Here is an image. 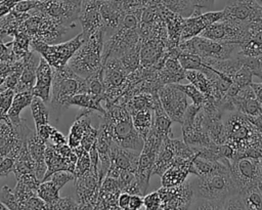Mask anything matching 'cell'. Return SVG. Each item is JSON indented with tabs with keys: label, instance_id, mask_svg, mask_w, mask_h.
Wrapping results in <instances>:
<instances>
[{
	"label": "cell",
	"instance_id": "8",
	"mask_svg": "<svg viewBox=\"0 0 262 210\" xmlns=\"http://www.w3.org/2000/svg\"><path fill=\"white\" fill-rule=\"evenodd\" d=\"M230 173L239 194L258 187L260 178V158L242 157L231 162Z\"/></svg>",
	"mask_w": 262,
	"mask_h": 210
},
{
	"label": "cell",
	"instance_id": "1",
	"mask_svg": "<svg viewBox=\"0 0 262 210\" xmlns=\"http://www.w3.org/2000/svg\"><path fill=\"white\" fill-rule=\"evenodd\" d=\"M108 123L113 140L119 145L140 152L144 140L133 126L132 118L124 104L106 103L103 115Z\"/></svg>",
	"mask_w": 262,
	"mask_h": 210
},
{
	"label": "cell",
	"instance_id": "36",
	"mask_svg": "<svg viewBox=\"0 0 262 210\" xmlns=\"http://www.w3.org/2000/svg\"><path fill=\"white\" fill-rule=\"evenodd\" d=\"M177 59L184 70H199L201 71L204 67V61L201 56L193 53H187L180 51Z\"/></svg>",
	"mask_w": 262,
	"mask_h": 210
},
{
	"label": "cell",
	"instance_id": "34",
	"mask_svg": "<svg viewBox=\"0 0 262 210\" xmlns=\"http://www.w3.org/2000/svg\"><path fill=\"white\" fill-rule=\"evenodd\" d=\"M139 51H140V41L134 47L129 49L127 52H125L121 57H119L124 68L128 72V74L133 73L139 68V64H140Z\"/></svg>",
	"mask_w": 262,
	"mask_h": 210
},
{
	"label": "cell",
	"instance_id": "50",
	"mask_svg": "<svg viewBox=\"0 0 262 210\" xmlns=\"http://www.w3.org/2000/svg\"><path fill=\"white\" fill-rule=\"evenodd\" d=\"M53 128H54V127H53V126H50L49 123H48V124H44V125H41V126H39V127L36 128V133H37L42 139L48 141L49 136H50V134H51Z\"/></svg>",
	"mask_w": 262,
	"mask_h": 210
},
{
	"label": "cell",
	"instance_id": "33",
	"mask_svg": "<svg viewBox=\"0 0 262 210\" xmlns=\"http://www.w3.org/2000/svg\"><path fill=\"white\" fill-rule=\"evenodd\" d=\"M30 107L36 128L49 123V113L44 100H42L40 97L34 96Z\"/></svg>",
	"mask_w": 262,
	"mask_h": 210
},
{
	"label": "cell",
	"instance_id": "6",
	"mask_svg": "<svg viewBox=\"0 0 262 210\" xmlns=\"http://www.w3.org/2000/svg\"><path fill=\"white\" fill-rule=\"evenodd\" d=\"M84 40L82 33L63 43L47 44L40 40H31V49L40 54L53 69H60L68 65Z\"/></svg>",
	"mask_w": 262,
	"mask_h": 210
},
{
	"label": "cell",
	"instance_id": "22",
	"mask_svg": "<svg viewBox=\"0 0 262 210\" xmlns=\"http://www.w3.org/2000/svg\"><path fill=\"white\" fill-rule=\"evenodd\" d=\"M99 11L105 31H115L126 12L121 0H101Z\"/></svg>",
	"mask_w": 262,
	"mask_h": 210
},
{
	"label": "cell",
	"instance_id": "42",
	"mask_svg": "<svg viewBox=\"0 0 262 210\" xmlns=\"http://www.w3.org/2000/svg\"><path fill=\"white\" fill-rule=\"evenodd\" d=\"M223 209H242L246 210L245 206V201H244V196L239 193L233 194L229 196L224 202H223Z\"/></svg>",
	"mask_w": 262,
	"mask_h": 210
},
{
	"label": "cell",
	"instance_id": "46",
	"mask_svg": "<svg viewBox=\"0 0 262 210\" xmlns=\"http://www.w3.org/2000/svg\"><path fill=\"white\" fill-rule=\"evenodd\" d=\"M55 209H58V210H64V209H68V210H77V209H80L79 208V204L77 203L76 200H74L73 198L71 197H63V198H60L53 204L51 210H55Z\"/></svg>",
	"mask_w": 262,
	"mask_h": 210
},
{
	"label": "cell",
	"instance_id": "39",
	"mask_svg": "<svg viewBox=\"0 0 262 210\" xmlns=\"http://www.w3.org/2000/svg\"><path fill=\"white\" fill-rule=\"evenodd\" d=\"M252 76H253V73L243 65L241 69L232 77V82L236 84L239 88H243L252 83Z\"/></svg>",
	"mask_w": 262,
	"mask_h": 210
},
{
	"label": "cell",
	"instance_id": "15",
	"mask_svg": "<svg viewBox=\"0 0 262 210\" xmlns=\"http://www.w3.org/2000/svg\"><path fill=\"white\" fill-rule=\"evenodd\" d=\"M223 11H210L184 17L180 35V41L199 36L212 23L221 19Z\"/></svg>",
	"mask_w": 262,
	"mask_h": 210
},
{
	"label": "cell",
	"instance_id": "20",
	"mask_svg": "<svg viewBox=\"0 0 262 210\" xmlns=\"http://www.w3.org/2000/svg\"><path fill=\"white\" fill-rule=\"evenodd\" d=\"M191 159L176 157L174 162L161 175L162 186H175L185 181L191 170Z\"/></svg>",
	"mask_w": 262,
	"mask_h": 210
},
{
	"label": "cell",
	"instance_id": "2",
	"mask_svg": "<svg viewBox=\"0 0 262 210\" xmlns=\"http://www.w3.org/2000/svg\"><path fill=\"white\" fill-rule=\"evenodd\" d=\"M105 33L104 28L95 31L84 40L82 45L70 58L68 66L76 74L87 78L101 69L103 37Z\"/></svg>",
	"mask_w": 262,
	"mask_h": 210
},
{
	"label": "cell",
	"instance_id": "57",
	"mask_svg": "<svg viewBox=\"0 0 262 210\" xmlns=\"http://www.w3.org/2000/svg\"><path fill=\"white\" fill-rule=\"evenodd\" d=\"M261 193H262V191H261Z\"/></svg>",
	"mask_w": 262,
	"mask_h": 210
},
{
	"label": "cell",
	"instance_id": "45",
	"mask_svg": "<svg viewBox=\"0 0 262 210\" xmlns=\"http://www.w3.org/2000/svg\"><path fill=\"white\" fill-rule=\"evenodd\" d=\"M97 138V128L92 127L91 125L85 130L82 138H81V145L86 150L89 151V149L96 142Z\"/></svg>",
	"mask_w": 262,
	"mask_h": 210
},
{
	"label": "cell",
	"instance_id": "44",
	"mask_svg": "<svg viewBox=\"0 0 262 210\" xmlns=\"http://www.w3.org/2000/svg\"><path fill=\"white\" fill-rule=\"evenodd\" d=\"M162 200L159 192H152L148 195H145L143 198V208L146 210H157L161 209Z\"/></svg>",
	"mask_w": 262,
	"mask_h": 210
},
{
	"label": "cell",
	"instance_id": "41",
	"mask_svg": "<svg viewBox=\"0 0 262 210\" xmlns=\"http://www.w3.org/2000/svg\"><path fill=\"white\" fill-rule=\"evenodd\" d=\"M51 181L54 182V184L60 190L66 183H68L71 180L75 179V175L73 172L68 170H59L51 174Z\"/></svg>",
	"mask_w": 262,
	"mask_h": 210
},
{
	"label": "cell",
	"instance_id": "9",
	"mask_svg": "<svg viewBox=\"0 0 262 210\" xmlns=\"http://www.w3.org/2000/svg\"><path fill=\"white\" fill-rule=\"evenodd\" d=\"M252 35L251 29L241 23L221 18L208 26L200 36L221 41V42H233L243 43Z\"/></svg>",
	"mask_w": 262,
	"mask_h": 210
},
{
	"label": "cell",
	"instance_id": "47",
	"mask_svg": "<svg viewBox=\"0 0 262 210\" xmlns=\"http://www.w3.org/2000/svg\"><path fill=\"white\" fill-rule=\"evenodd\" d=\"M25 209H28V210H32V209H35V210H46L47 209V205L46 203L41 200L38 195H34L32 196L26 203L25 205Z\"/></svg>",
	"mask_w": 262,
	"mask_h": 210
},
{
	"label": "cell",
	"instance_id": "13",
	"mask_svg": "<svg viewBox=\"0 0 262 210\" xmlns=\"http://www.w3.org/2000/svg\"><path fill=\"white\" fill-rule=\"evenodd\" d=\"M161 209H189L193 201L191 182L184 181L175 186H162L159 191Z\"/></svg>",
	"mask_w": 262,
	"mask_h": 210
},
{
	"label": "cell",
	"instance_id": "37",
	"mask_svg": "<svg viewBox=\"0 0 262 210\" xmlns=\"http://www.w3.org/2000/svg\"><path fill=\"white\" fill-rule=\"evenodd\" d=\"M246 209L262 210V193L258 187H254L243 194Z\"/></svg>",
	"mask_w": 262,
	"mask_h": 210
},
{
	"label": "cell",
	"instance_id": "32",
	"mask_svg": "<svg viewBox=\"0 0 262 210\" xmlns=\"http://www.w3.org/2000/svg\"><path fill=\"white\" fill-rule=\"evenodd\" d=\"M38 197L43 200L46 205L47 209H51L53 204L59 199V188L54 184L51 180H43L40 182L37 188Z\"/></svg>",
	"mask_w": 262,
	"mask_h": 210
},
{
	"label": "cell",
	"instance_id": "51",
	"mask_svg": "<svg viewBox=\"0 0 262 210\" xmlns=\"http://www.w3.org/2000/svg\"><path fill=\"white\" fill-rule=\"evenodd\" d=\"M129 209L140 210L143 208V198L140 195H131L129 202Z\"/></svg>",
	"mask_w": 262,
	"mask_h": 210
},
{
	"label": "cell",
	"instance_id": "53",
	"mask_svg": "<svg viewBox=\"0 0 262 210\" xmlns=\"http://www.w3.org/2000/svg\"><path fill=\"white\" fill-rule=\"evenodd\" d=\"M130 197L131 195L126 193V192H121L118 200H117V204L119 209H129V202H130Z\"/></svg>",
	"mask_w": 262,
	"mask_h": 210
},
{
	"label": "cell",
	"instance_id": "23",
	"mask_svg": "<svg viewBox=\"0 0 262 210\" xmlns=\"http://www.w3.org/2000/svg\"><path fill=\"white\" fill-rule=\"evenodd\" d=\"M45 163H46V172L44 175L43 180H47L52 173L59 171V170H68L74 173L75 166L70 164L54 148L52 143L49 141L46 142L45 148ZM42 180V181H43Z\"/></svg>",
	"mask_w": 262,
	"mask_h": 210
},
{
	"label": "cell",
	"instance_id": "54",
	"mask_svg": "<svg viewBox=\"0 0 262 210\" xmlns=\"http://www.w3.org/2000/svg\"><path fill=\"white\" fill-rule=\"evenodd\" d=\"M5 209H7L6 206L0 202V210H5Z\"/></svg>",
	"mask_w": 262,
	"mask_h": 210
},
{
	"label": "cell",
	"instance_id": "16",
	"mask_svg": "<svg viewBox=\"0 0 262 210\" xmlns=\"http://www.w3.org/2000/svg\"><path fill=\"white\" fill-rule=\"evenodd\" d=\"M100 2L101 0H82L78 20L82 26V34L85 39L98 29L103 28L99 11Z\"/></svg>",
	"mask_w": 262,
	"mask_h": 210
},
{
	"label": "cell",
	"instance_id": "56",
	"mask_svg": "<svg viewBox=\"0 0 262 210\" xmlns=\"http://www.w3.org/2000/svg\"><path fill=\"white\" fill-rule=\"evenodd\" d=\"M3 80H4V79H2V78H0V85H1V83H2V82H3Z\"/></svg>",
	"mask_w": 262,
	"mask_h": 210
},
{
	"label": "cell",
	"instance_id": "7",
	"mask_svg": "<svg viewBox=\"0 0 262 210\" xmlns=\"http://www.w3.org/2000/svg\"><path fill=\"white\" fill-rule=\"evenodd\" d=\"M222 11V18L248 26L252 34L262 28V7L255 0H227Z\"/></svg>",
	"mask_w": 262,
	"mask_h": 210
},
{
	"label": "cell",
	"instance_id": "31",
	"mask_svg": "<svg viewBox=\"0 0 262 210\" xmlns=\"http://www.w3.org/2000/svg\"><path fill=\"white\" fill-rule=\"evenodd\" d=\"M130 115L132 118V123L134 128L144 140L152 128V124H154L152 110L149 108H144Z\"/></svg>",
	"mask_w": 262,
	"mask_h": 210
},
{
	"label": "cell",
	"instance_id": "30",
	"mask_svg": "<svg viewBox=\"0 0 262 210\" xmlns=\"http://www.w3.org/2000/svg\"><path fill=\"white\" fill-rule=\"evenodd\" d=\"M101 100H103V98L100 96L93 95L89 92H83V93H78L73 95L68 101V107L77 106L82 108L83 110H89L91 112L95 111V112H98L100 115H104L105 109L101 107L100 104Z\"/></svg>",
	"mask_w": 262,
	"mask_h": 210
},
{
	"label": "cell",
	"instance_id": "17",
	"mask_svg": "<svg viewBox=\"0 0 262 210\" xmlns=\"http://www.w3.org/2000/svg\"><path fill=\"white\" fill-rule=\"evenodd\" d=\"M39 13L40 22L36 34L32 40H40L47 44L58 43L69 28L51 16H48L40 11Z\"/></svg>",
	"mask_w": 262,
	"mask_h": 210
},
{
	"label": "cell",
	"instance_id": "35",
	"mask_svg": "<svg viewBox=\"0 0 262 210\" xmlns=\"http://www.w3.org/2000/svg\"><path fill=\"white\" fill-rule=\"evenodd\" d=\"M74 153L77 156V162L74 170L75 177L83 175L85 172H87L91 168V162H90V156L89 152L86 151L81 144L73 149Z\"/></svg>",
	"mask_w": 262,
	"mask_h": 210
},
{
	"label": "cell",
	"instance_id": "10",
	"mask_svg": "<svg viewBox=\"0 0 262 210\" xmlns=\"http://www.w3.org/2000/svg\"><path fill=\"white\" fill-rule=\"evenodd\" d=\"M81 4L82 0H39L36 9L70 29L79 18Z\"/></svg>",
	"mask_w": 262,
	"mask_h": 210
},
{
	"label": "cell",
	"instance_id": "48",
	"mask_svg": "<svg viewBox=\"0 0 262 210\" xmlns=\"http://www.w3.org/2000/svg\"><path fill=\"white\" fill-rule=\"evenodd\" d=\"M39 0H23L17 2L12 9L17 12H29L30 10L37 7Z\"/></svg>",
	"mask_w": 262,
	"mask_h": 210
},
{
	"label": "cell",
	"instance_id": "38",
	"mask_svg": "<svg viewBox=\"0 0 262 210\" xmlns=\"http://www.w3.org/2000/svg\"><path fill=\"white\" fill-rule=\"evenodd\" d=\"M175 85L188 97L191 98L192 103L198 106V107H202L206 100V97L204 96V94L191 83L190 84H186V85H182L179 83H175Z\"/></svg>",
	"mask_w": 262,
	"mask_h": 210
},
{
	"label": "cell",
	"instance_id": "49",
	"mask_svg": "<svg viewBox=\"0 0 262 210\" xmlns=\"http://www.w3.org/2000/svg\"><path fill=\"white\" fill-rule=\"evenodd\" d=\"M48 141L54 145H59V144H63V143L68 142L66 139V136L61 132H59L55 127L53 128Z\"/></svg>",
	"mask_w": 262,
	"mask_h": 210
},
{
	"label": "cell",
	"instance_id": "14",
	"mask_svg": "<svg viewBox=\"0 0 262 210\" xmlns=\"http://www.w3.org/2000/svg\"><path fill=\"white\" fill-rule=\"evenodd\" d=\"M102 82L104 85V92L114 89L123 90V94L128 89L127 76L128 72L124 68L120 58L108 57L101 68Z\"/></svg>",
	"mask_w": 262,
	"mask_h": 210
},
{
	"label": "cell",
	"instance_id": "25",
	"mask_svg": "<svg viewBox=\"0 0 262 210\" xmlns=\"http://www.w3.org/2000/svg\"><path fill=\"white\" fill-rule=\"evenodd\" d=\"M91 111L83 110V112L77 116L74 124L70 128L69 136H68V144L74 149L81 143V138L85 132V130L91 125L90 119Z\"/></svg>",
	"mask_w": 262,
	"mask_h": 210
},
{
	"label": "cell",
	"instance_id": "43",
	"mask_svg": "<svg viewBox=\"0 0 262 210\" xmlns=\"http://www.w3.org/2000/svg\"><path fill=\"white\" fill-rule=\"evenodd\" d=\"M14 94L15 92L13 89H6L0 92V115L1 116L7 117L6 114L11 106Z\"/></svg>",
	"mask_w": 262,
	"mask_h": 210
},
{
	"label": "cell",
	"instance_id": "21",
	"mask_svg": "<svg viewBox=\"0 0 262 210\" xmlns=\"http://www.w3.org/2000/svg\"><path fill=\"white\" fill-rule=\"evenodd\" d=\"M46 142L33 130L27 136V146L35 163V174L40 181L43 180L47 169L45 163Z\"/></svg>",
	"mask_w": 262,
	"mask_h": 210
},
{
	"label": "cell",
	"instance_id": "52",
	"mask_svg": "<svg viewBox=\"0 0 262 210\" xmlns=\"http://www.w3.org/2000/svg\"><path fill=\"white\" fill-rule=\"evenodd\" d=\"M13 70V61L0 60V78L5 79Z\"/></svg>",
	"mask_w": 262,
	"mask_h": 210
},
{
	"label": "cell",
	"instance_id": "18",
	"mask_svg": "<svg viewBox=\"0 0 262 210\" xmlns=\"http://www.w3.org/2000/svg\"><path fill=\"white\" fill-rule=\"evenodd\" d=\"M140 152L126 149L114 140L110 148V159H111V166L110 168H117L120 170H129L132 172H136L138 158Z\"/></svg>",
	"mask_w": 262,
	"mask_h": 210
},
{
	"label": "cell",
	"instance_id": "19",
	"mask_svg": "<svg viewBox=\"0 0 262 210\" xmlns=\"http://www.w3.org/2000/svg\"><path fill=\"white\" fill-rule=\"evenodd\" d=\"M52 86V67L43 58L40 57L36 69V80L32 88L34 96L40 97L45 102L50 100V90Z\"/></svg>",
	"mask_w": 262,
	"mask_h": 210
},
{
	"label": "cell",
	"instance_id": "55",
	"mask_svg": "<svg viewBox=\"0 0 262 210\" xmlns=\"http://www.w3.org/2000/svg\"><path fill=\"white\" fill-rule=\"evenodd\" d=\"M255 1H256V2H257V3L262 7V0H255Z\"/></svg>",
	"mask_w": 262,
	"mask_h": 210
},
{
	"label": "cell",
	"instance_id": "27",
	"mask_svg": "<svg viewBox=\"0 0 262 210\" xmlns=\"http://www.w3.org/2000/svg\"><path fill=\"white\" fill-rule=\"evenodd\" d=\"M154 124H152V129L161 135L163 138L167 137H172V131H171V125L173 121L170 119L168 114L165 112L163 109L160 99L158 98L154 109Z\"/></svg>",
	"mask_w": 262,
	"mask_h": 210
},
{
	"label": "cell",
	"instance_id": "28",
	"mask_svg": "<svg viewBox=\"0 0 262 210\" xmlns=\"http://www.w3.org/2000/svg\"><path fill=\"white\" fill-rule=\"evenodd\" d=\"M229 168L230 167L224 165L221 162L211 161V160L199 157L194 154L192 158L190 173L200 177V176H207V175H210L219 171H223Z\"/></svg>",
	"mask_w": 262,
	"mask_h": 210
},
{
	"label": "cell",
	"instance_id": "5",
	"mask_svg": "<svg viewBox=\"0 0 262 210\" xmlns=\"http://www.w3.org/2000/svg\"><path fill=\"white\" fill-rule=\"evenodd\" d=\"M180 51L198 54L202 58L228 59L239 51V44L233 42H221L203 36H195L179 42Z\"/></svg>",
	"mask_w": 262,
	"mask_h": 210
},
{
	"label": "cell",
	"instance_id": "26",
	"mask_svg": "<svg viewBox=\"0 0 262 210\" xmlns=\"http://www.w3.org/2000/svg\"><path fill=\"white\" fill-rule=\"evenodd\" d=\"M34 95L32 91H21L14 94L11 106L6 114L8 120L12 125H17L20 123V112L31 104Z\"/></svg>",
	"mask_w": 262,
	"mask_h": 210
},
{
	"label": "cell",
	"instance_id": "11",
	"mask_svg": "<svg viewBox=\"0 0 262 210\" xmlns=\"http://www.w3.org/2000/svg\"><path fill=\"white\" fill-rule=\"evenodd\" d=\"M160 102L173 122L182 123L183 115L188 106L186 95L175 85V83L165 84L158 91Z\"/></svg>",
	"mask_w": 262,
	"mask_h": 210
},
{
	"label": "cell",
	"instance_id": "4",
	"mask_svg": "<svg viewBox=\"0 0 262 210\" xmlns=\"http://www.w3.org/2000/svg\"><path fill=\"white\" fill-rule=\"evenodd\" d=\"M193 199H205L223 203L229 196L238 193L230 168L207 176H196L191 181Z\"/></svg>",
	"mask_w": 262,
	"mask_h": 210
},
{
	"label": "cell",
	"instance_id": "29",
	"mask_svg": "<svg viewBox=\"0 0 262 210\" xmlns=\"http://www.w3.org/2000/svg\"><path fill=\"white\" fill-rule=\"evenodd\" d=\"M184 79L188 80L189 83L194 85L206 98H215V91L212 82L210 79L204 74L202 71L199 70H185L184 72Z\"/></svg>",
	"mask_w": 262,
	"mask_h": 210
},
{
	"label": "cell",
	"instance_id": "12",
	"mask_svg": "<svg viewBox=\"0 0 262 210\" xmlns=\"http://www.w3.org/2000/svg\"><path fill=\"white\" fill-rule=\"evenodd\" d=\"M76 201L80 209H95L101 180L91 168L83 175L75 177Z\"/></svg>",
	"mask_w": 262,
	"mask_h": 210
},
{
	"label": "cell",
	"instance_id": "3",
	"mask_svg": "<svg viewBox=\"0 0 262 210\" xmlns=\"http://www.w3.org/2000/svg\"><path fill=\"white\" fill-rule=\"evenodd\" d=\"M51 89V106L55 111H61L68 108V101L73 95L87 92V83L85 78L76 74L66 65L60 69L52 68Z\"/></svg>",
	"mask_w": 262,
	"mask_h": 210
},
{
	"label": "cell",
	"instance_id": "40",
	"mask_svg": "<svg viewBox=\"0 0 262 210\" xmlns=\"http://www.w3.org/2000/svg\"><path fill=\"white\" fill-rule=\"evenodd\" d=\"M0 202L6 206L7 209H17L18 205L13 193V190L4 185L0 191Z\"/></svg>",
	"mask_w": 262,
	"mask_h": 210
},
{
	"label": "cell",
	"instance_id": "24",
	"mask_svg": "<svg viewBox=\"0 0 262 210\" xmlns=\"http://www.w3.org/2000/svg\"><path fill=\"white\" fill-rule=\"evenodd\" d=\"M40 58L37 56L35 51L33 50L32 53L27 57L25 67L23 72L19 76V80L14 88V92H21V91H32V88L35 84L36 80V69L38 67Z\"/></svg>",
	"mask_w": 262,
	"mask_h": 210
}]
</instances>
